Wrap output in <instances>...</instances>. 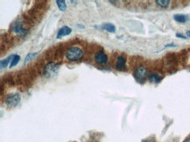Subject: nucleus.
Here are the masks:
<instances>
[{
    "label": "nucleus",
    "instance_id": "1",
    "mask_svg": "<svg viewBox=\"0 0 190 142\" xmlns=\"http://www.w3.org/2000/svg\"><path fill=\"white\" fill-rule=\"evenodd\" d=\"M83 57V51L77 46L70 47L66 51V58L69 61H77L82 59Z\"/></svg>",
    "mask_w": 190,
    "mask_h": 142
},
{
    "label": "nucleus",
    "instance_id": "2",
    "mask_svg": "<svg viewBox=\"0 0 190 142\" xmlns=\"http://www.w3.org/2000/svg\"><path fill=\"white\" fill-rule=\"evenodd\" d=\"M59 70V65L54 62H50L46 65L43 69V75L46 78H52L57 73Z\"/></svg>",
    "mask_w": 190,
    "mask_h": 142
},
{
    "label": "nucleus",
    "instance_id": "3",
    "mask_svg": "<svg viewBox=\"0 0 190 142\" xmlns=\"http://www.w3.org/2000/svg\"><path fill=\"white\" fill-rule=\"evenodd\" d=\"M21 99V96L19 93L18 92H14V93H10L7 95L6 100H5V103L7 105L8 107L13 108L17 106L19 104V101Z\"/></svg>",
    "mask_w": 190,
    "mask_h": 142
},
{
    "label": "nucleus",
    "instance_id": "4",
    "mask_svg": "<svg viewBox=\"0 0 190 142\" xmlns=\"http://www.w3.org/2000/svg\"><path fill=\"white\" fill-rule=\"evenodd\" d=\"M134 75L139 81H144L148 77V71L145 66H139L136 69Z\"/></svg>",
    "mask_w": 190,
    "mask_h": 142
},
{
    "label": "nucleus",
    "instance_id": "5",
    "mask_svg": "<svg viewBox=\"0 0 190 142\" xmlns=\"http://www.w3.org/2000/svg\"><path fill=\"white\" fill-rule=\"evenodd\" d=\"M95 61L98 64V65H105L108 62V56L106 53L103 51H99L97 52V54L95 55Z\"/></svg>",
    "mask_w": 190,
    "mask_h": 142
},
{
    "label": "nucleus",
    "instance_id": "6",
    "mask_svg": "<svg viewBox=\"0 0 190 142\" xmlns=\"http://www.w3.org/2000/svg\"><path fill=\"white\" fill-rule=\"evenodd\" d=\"M72 32V29L68 26H63L61 27L60 30H59L58 33L56 35V38L57 39H61L62 37H65V36H67L69 34Z\"/></svg>",
    "mask_w": 190,
    "mask_h": 142
},
{
    "label": "nucleus",
    "instance_id": "7",
    "mask_svg": "<svg viewBox=\"0 0 190 142\" xmlns=\"http://www.w3.org/2000/svg\"><path fill=\"white\" fill-rule=\"evenodd\" d=\"M125 62H126V59L123 56H119L117 57L116 59V70L118 71H122L125 68Z\"/></svg>",
    "mask_w": 190,
    "mask_h": 142
},
{
    "label": "nucleus",
    "instance_id": "8",
    "mask_svg": "<svg viewBox=\"0 0 190 142\" xmlns=\"http://www.w3.org/2000/svg\"><path fill=\"white\" fill-rule=\"evenodd\" d=\"M13 32L17 34H19V35H24L25 33V28L23 27V25L20 24V23H18L16 25H14L13 26Z\"/></svg>",
    "mask_w": 190,
    "mask_h": 142
},
{
    "label": "nucleus",
    "instance_id": "9",
    "mask_svg": "<svg viewBox=\"0 0 190 142\" xmlns=\"http://www.w3.org/2000/svg\"><path fill=\"white\" fill-rule=\"evenodd\" d=\"M101 28L103 30H105L109 32H111V33H114L116 32V26L112 24H109V23H105V24H103L101 25Z\"/></svg>",
    "mask_w": 190,
    "mask_h": 142
},
{
    "label": "nucleus",
    "instance_id": "10",
    "mask_svg": "<svg viewBox=\"0 0 190 142\" xmlns=\"http://www.w3.org/2000/svg\"><path fill=\"white\" fill-rule=\"evenodd\" d=\"M174 19L178 23H186L188 18L186 15L183 14H175L174 16Z\"/></svg>",
    "mask_w": 190,
    "mask_h": 142
},
{
    "label": "nucleus",
    "instance_id": "11",
    "mask_svg": "<svg viewBox=\"0 0 190 142\" xmlns=\"http://www.w3.org/2000/svg\"><path fill=\"white\" fill-rule=\"evenodd\" d=\"M149 79H150L151 82L159 83V82L162 79V77L160 75H159L158 73H152L151 75L149 76Z\"/></svg>",
    "mask_w": 190,
    "mask_h": 142
},
{
    "label": "nucleus",
    "instance_id": "12",
    "mask_svg": "<svg viewBox=\"0 0 190 142\" xmlns=\"http://www.w3.org/2000/svg\"><path fill=\"white\" fill-rule=\"evenodd\" d=\"M13 55H14V54H13ZM13 55H10V56H9V57H7L6 59L1 60V62H0L1 69H4V68H5V67L7 66V65H8L9 63H11V59H12V58H13Z\"/></svg>",
    "mask_w": 190,
    "mask_h": 142
},
{
    "label": "nucleus",
    "instance_id": "13",
    "mask_svg": "<svg viewBox=\"0 0 190 142\" xmlns=\"http://www.w3.org/2000/svg\"><path fill=\"white\" fill-rule=\"evenodd\" d=\"M56 5L58 6L59 10L61 11H65L67 9V5H66V1L64 0H57L56 1Z\"/></svg>",
    "mask_w": 190,
    "mask_h": 142
},
{
    "label": "nucleus",
    "instance_id": "14",
    "mask_svg": "<svg viewBox=\"0 0 190 142\" xmlns=\"http://www.w3.org/2000/svg\"><path fill=\"white\" fill-rule=\"evenodd\" d=\"M19 60H20V56L18 55V54H14V55H13V58H12L11 61V63H10V67L11 68V67L15 66L19 62Z\"/></svg>",
    "mask_w": 190,
    "mask_h": 142
},
{
    "label": "nucleus",
    "instance_id": "15",
    "mask_svg": "<svg viewBox=\"0 0 190 142\" xmlns=\"http://www.w3.org/2000/svg\"><path fill=\"white\" fill-rule=\"evenodd\" d=\"M155 2H156V4L159 6H160L162 8H166L169 5V4H170L169 0H156Z\"/></svg>",
    "mask_w": 190,
    "mask_h": 142
},
{
    "label": "nucleus",
    "instance_id": "16",
    "mask_svg": "<svg viewBox=\"0 0 190 142\" xmlns=\"http://www.w3.org/2000/svg\"><path fill=\"white\" fill-rule=\"evenodd\" d=\"M38 54H39V52H31V53H28L27 54V56L25 57V61H24V64H26L28 61H30L31 59H34L36 56H38Z\"/></svg>",
    "mask_w": 190,
    "mask_h": 142
},
{
    "label": "nucleus",
    "instance_id": "17",
    "mask_svg": "<svg viewBox=\"0 0 190 142\" xmlns=\"http://www.w3.org/2000/svg\"><path fill=\"white\" fill-rule=\"evenodd\" d=\"M176 37H178V38H181V39H187V37L185 36V35H183L182 33H176Z\"/></svg>",
    "mask_w": 190,
    "mask_h": 142
},
{
    "label": "nucleus",
    "instance_id": "18",
    "mask_svg": "<svg viewBox=\"0 0 190 142\" xmlns=\"http://www.w3.org/2000/svg\"><path fill=\"white\" fill-rule=\"evenodd\" d=\"M187 36H188L190 38V31H188V32H187Z\"/></svg>",
    "mask_w": 190,
    "mask_h": 142
},
{
    "label": "nucleus",
    "instance_id": "19",
    "mask_svg": "<svg viewBox=\"0 0 190 142\" xmlns=\"http://www.w3.org/2000/svg\"><path fill=\"white\" fill-rule=\"evenodd\" d=\"M183 142H190V139H187V140H185Z\"/></svg>",
    "mask_w": 190,
    "mask_h": 142
},
{
    "label": "nucleus",
    "instance_id": "20",
    "mask_svg": "<svg viewBox=\"0 0 190 142\" xmlns=\"http://www.w3.org/2000/svg\"><path fill=\"white\" fill-rule=\"evenodd\" d=\"M146 142H147V140H146Z\"/></svg>",
    "mask_w": 190,
    "mask_h": 142
}]
</instances>
